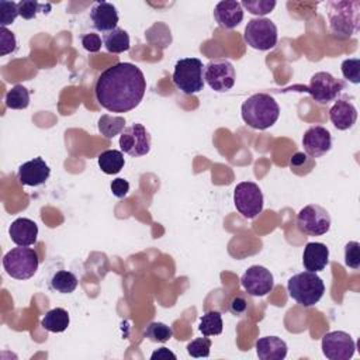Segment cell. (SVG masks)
<instances>
[{
    "instance_id": "obj_1",
    "label": "cell",
    "mask_w": 360,
    "mask_h": 360,
    "mask_svg": "<svg viewBox=\"0 0 360 360\" xmlns=\"http://www.w3.org/2000/svg\"><path fill=\"white\" fill-rule=\"evenodd\" d=\"M146 91L143 72L134 63L120 62L107 68L97 79L94 94L111 112H127L139 105Z\"/></svg>"
},
{
    "instance_id": "obj_24",
    "label": "cell",
    "mask_w": 360,
    "mask_h": 360,
    "mask_svg": "<svg viewBox=\"0 0 360 360\" xmlns=\"http://www.w3.org/2000/svg\"><path fill=\"white\" fill-rule=\"evenodd\" d=\"M103 44L110 53H122L127 52L131 46L128 32L118 27L103 35Z\"/></svg>"
},
{
    "instance_id": "obj_39",
    "label": "cell",
    "mask_w": 360,
    "mask_h": 360,
    "mask_svg": "<svg viewBox=\"0 0 360 360\" xmlns=\"http://www.w3.org/2000/svg\"><path fill=\"white\" fill-rule=\"evenodd\" d=\"M111 191L117 198H124L129 191V183L125 179H115L111 181Z\"/></svg>"
},
{
    "instance_id": "obj_32",
    "label": "cell",
    "mask_w": 360,
    "mask_h": 360,
    "mask_svg": "<svg viewBox=\"0 0 360 360\" xmlns=\"http://www.w3.org/2000/svg\"><path fill=\"white\" fill-rule=\"evenodd\" d=\"M240 4L250 14L259 15V17L271 13L273 8L276 7V1L274 0H243Z\"/></svg>"
},
{
    "instance_id": "obj_27",
    "label": "cell",
    "mask_w": 360,
    "mask_h": 360,
    "mask_svg": "<svg viewBox=\"0 0 360 360\" xmlns=\"http://www.w3.org/2000/svg\"><path fill=\"white\" fill-rule=\"evenodd\" d=\"M49 284H51V288L56 292L70 294L77 287V278L73 273L68 270H59L52 276Z\"/></svg>"
},
{
    "instance_id": "obj_18",
    "label": "cell",
    "mask_w": 360,
    "mask_h": 360,
    "mask_svg": "<svg viewBox=\"0 0 360 360\" xmlns=\"http://www.w3.org/2000/svg\"><path fill=\"white\" fill-rule=\"evenodd\" d=\"M214 18L221 28L232 30L243 20V7L239 1L225 0L219 1L214 8Z\"/></svg>"
},
{
    "instance_id": "obj_6",
    "label": "cell",
    "mask_w": 360,
    "mask_h": 360,
    "mask_svg": "<svg viewBox=\"0 0 360 360\" xmlns=\"http://www.w3.org/2000/svg\"><path fill=\"white\" fill-rule=\"evenodd\" d=\"M38 255L28 246H18L8 250L3 257L6 273L15 280L31 278L38 270Z\"/></svg>"
},
{
    "instance_id": "obj_15",
    "label": "cell",
    "mask_w": 360,
    "mask_h": 360,
    "mask_svg": "<svg viewBox=\"0 0 360 360\" xmlns=\"http://www.w3.org/2000/svg\"><path fill=\"white\" fill-rule=\"evenodd\" d=\"M302 146L308 156L321 158L332 148L330 132L322 125L309 127L302 135Z\"/></svg>"
},
{
    "instance_id": "obj_37",
    "label": "cell",
    "mask_w": 360,
    "mask_h": 360,
    "mask_svg": "<svg viewBox=\"0 0 360 360\" xmlns=\"http://www.w3.org/2000/svg\"><path fill=\"white\" fill-rule=\"evenodd\" d=\"M17 49V39L15 35L8 31L6 27L0 28V55L4 56L7 53H11Z\"/></svg>"
},
{
    "instance_id": "obj_7",
    "label": "cell",
    "mask_w": 360,
    "mask_h": 360,
    "mask_svg": "<svg viewBox=\"0 0 360 360\" xmlns=\"http://www.w3.org/2000/svg\"><path fill=\"white\" fill-rule=\"evenodd\" d=\"M278 31L276 24L264 17H256L248 21L243 32L245 42L257 51H269L276 46Z\"/></svg>"
},
{
    "instance_id": "obj_35",
    "label": "cell",
    "mask_w": 360,
    "mask_h": 360,
    "mask_svg": "<svg viewBox=\"0 0 360 360\" xmlns=\"http://www.w3.org/2000/svg\"><path fill=\"white\" fill-rule=\"evenodd\" d=\"M345 264L353 270L360 267V243L350 240L345 246Z\"/></svg>"
},
{
    "instance_id": "obj_12",
    "label": "cell",
    "mask_w": 360,
    "mask_h": 360,
    "mask_svg": "<svg viewBox=\"0 0 360 360\" xmlns=\"http://www.w3.org/2000/svg\"><path fill=\"white\" fill-rule=\"evenodd\" d=\"M235 68L226 59L211 60L204 68V82H207L208 86L218 93L231 90L235 84Z\"/></svg>"
},
{
    "instance_id": "obj_25",
    "label": "cell",
    "mask_w": 360,
    "mask_h": 360,
    "mask_svg": "<svg viewBox=\"0 0 360 360\" xmlns=\"http://www.w3.org/2000/svg\"><path fill=\"white\" fill-rule=\"evenodd\" d=\"M98 167L105 174H117L121 172V169L125 165V159L121 150L117 149H108L98 155Z\"/></svg>"
},
{
    "instance_id": "obj_13",
    "label": "cell",
    "mask_w": 360,
    "mask_h": 360,
    "mask_svg": "<svg viewBox=\"0 0 360 360\" xmlns=\"http://www.w3.org/2000/svg\"><path fill=\"white\" fill-rule=\"evenodd\" d=\"M322 353L329 360H349L356 352V343L352 336L343 330L328 332L322 338Z\"/></svg>"
},
{
    "instance_id": "obj_40",
    "label": "cell",
    "mask_w": 360,
    "mask_h": 360,
    "mask_svg": "<svg viewBox=\"0 0 360 360\" xmlns=\"http://www.w3.org/2000/svg\"><path fill=\"white\" fill-rule=\"evenodd\" d=\"M248 309V302L243 297L240 295H236L232 298V301L229 302V311L233 314V315H242L245 314Z\"/></svg>"
},
{
    "instance_id": "obj_28",
    "label": "cell",
    "mask_w": 360,
    "mask_h": 360,
    "mask_svg": "<svg viewBox=\"0 0 360 360\" xmlns=\"http://www.w3.org/2000/svg\"><path fill=\"white\" fill-rule=\"evenodd\" d=\"M4 101L11 110H24L30 104V91L22 84H15L6 93Z\"/></svg>"
},
{
    "instance_id": "obj_4",
    "label": "cell",
    "mask_w": 360,
    "mask_h": 360,
    "mask_svg": "<svg viewBox=\"0 0 360 360\" xmlns=\"http://www.w3.org/2000/svg\"><path fill=\"white\" fill-rule=\"evenodd\" d=\"M287 290L290 297L302 307H314L325 292L322 278L312 271H301L294 274L288 283Z\"/></svg>"
},
{
    "instance_id": "obj_22",
    "label": "cell",
    "mask_w": 360,
    "mask_h": 360,
    "mask_svg": "<svg viewBox=\"0 0 360 360\" xmlns=\"http://www.w3.org/2000/svg\"><path fill=\"white\" fill-rule=\"evenodd\" d=\"M255 347L260 360H283L288 350L287 343L278 336L260 338Z\"/></svg>"
},
{
    "instance_id": "obj_11",
    "label": "cell",
    "mask_w": 360,
    "mask_h": 360,
    "mask_svg": "<svg viewBox=\"0 0 360 360\" xmlns=\"http://www.w3.org/2000/svg\"><path fill=\"white\" fill-rule=\"evenodd\" d=\"M150 134L145 128V125L135 122L125 129L120 135V148L124 153L139 158L145 156L150 150Z\"/></svg>"
},
{
    "instance_id": "obj_36",
    "label": "cell",
    "mask_w": 360,
    "mask_h": 360,
    "mask_svg": "<svg viewBox=\"0 0 360 360\" xmlns=\"http://www.w3.org/2000/svg\"><path fill=\"white\" fill-rule=\"evenodd\" d=\"M0 24L1 27H7L10 24L14 22V20L17 18V15H20L18 13V4L14 1H0Z\"/></svg>"
},
{
    "instance_id": "obj_42",
    "label": "cell",
    "mask_w": 360,
    "mask_h": 360,
    "mask_svg": "<svg viewBox=\"0 0 360 360\" xmlns=\"http://www.w3.org/2000/svg\"><path fill=\"white\" fill-rule=\"evenodd\" d=\"M305 162H307V155L302 153V152H297V153L291 158L290 165H291V167H297V166H301V165L305 163Z\"/></svg>"
},
{
    "instance_id": "obj_23",
    "label": "cell",
    "mask_w": 360,
    "mask_h": 360,
    "mask_svg": "<svg viewBox=\"0 0 360 360\" xmlns=\"http://www.w3.org/2000/svg\"><path fill=\"white\" fill-rule=\"evenodd\" d=\"M70 318L66 309L63 308H53L51 311H48L44 318L41 319V325L44 329H46L48 332L52 333H60L65 332L69 326Z\"/></svg>"
},
{
    "instance_id": "obj_31",
    "label": "cell",
    "mask_w": 360,
    "mask_h": 360,
    "mask_svg": "<svg viewBox=\"0 0 360 360\" xmlns=\"http://www.w3.org/2000/svg\"><path fill=\"white\" fill-rule=\"evenodd\" d=\"M145 336L150 340V342H158V343H165L167 340L172 339L173 336V330L170 326H167L163 322H152L146 326L145 330Z\"/></svg>"
},
{
    "instance_id": "obj_41",
    "label": "cell",
    "mask_w": 360,
    "mask_h": 360,
    "mask_svg": "<svg viewBox=\"0 0 360 360\" xmlns=\"http://www.w3.org/2000/svg\"><path fill=\"white\" fill-rule=\"evenodd\" d=\"M150 359L152 360H160V359H173L176 360V354L173 352H170L167 347H160L158 350H155L152 354H150Z\"/></svg>"
},
{
    "instance_id": "obj_29",
    "label": "cell",
    "mask_w": 360,
    "mask_h": 360,
    "mask_svg": "<svg viewBox=\"0 0 360 360\" xmlns=\"http://www.w3.org/2000/svg\"><path fill=\"white\" fill-rule=\"evenodd\" d=\"M222 316L218 311L205 312L201 319L198 329L204 336H215L222 332Z\"/></svg>"
},
{
    "instance_id": "obj_21",
    "label": "cell",
    "mask_w": 360,
    "mask_h": 360,
    "mask_svg": "<svg viewBox=\"0 0 360 360\" xmlns=\"http://www.w3.org/2000/svg\"><path fill=\"white\" fill-rule=\"evenodd\" d=\"M329 263V249L325 243L309 242L304 248L302 266L305 270L316 273L326 267Z\"/></svg>"
},
{
    "instance_id": "obj_16",
    "label": "cell",
    "mask_w": 360,
    "mask_h": 360,
    "mask_svg": "<svg viewBox=\"0 0 360 360\" xmlns=\"http://www.w3.org/2000/svg\"><path fill=\"white\" fill-rule=\"evenodd\" d=\"M51 176V169L42 158H34L24 162L17 172V179L22 186L37 187L44 184Z\"/></svg>"
},
{
    "instance_id": "obj_26",
    "label": "cell",
    "mask_w": 360,
    "mask_h": 360,
    "mask_svg": "<svg viewBox=\"0 0 360 360\" xmlns=\"http://www.w3.org/2000/svg\"><path fill=\"white\" fill-rule=\"evenodd\" d=\"M125 118L121 115H110V114H104L100 117L98 120V131L100 134L107 138V139H112L115 135L121 134L125 129Z\"/></svg>"
},
{
    "instance_id": "obj_33",
    "label": "cell",
    "mask_w": 360,
    "mask_h": 360,
    "mask_svg": "<svg viewBox=\"0 0 360 360\" xmlns=\"http://www.w3.org/2000/svg\"><path fill=\"white\" fill-rule=\"evenodd\" d=\"M340 69L346 80H349L353 84L360 83V59L359 58L345 59L340 65Z\"/></svg>"
},
{
    "instance_id": "obj_8",
    "label": "cell",
    "mask_w": 360,
    "mask_h": 360,
    "mask_svg": "<svg viewBox=\"0 0 360 360\" xmlns=\"http://www.w3.org/2000/svg\"><path fill=\"white\" fill-rule=\"evenodd\" d=\"M233 204L243 218L253 219L263 211V193L256 183L242 181L233 190Z\"/></svg>"
},
{
    "instance_id": "obj_17",
    "label": "cell",
    "mask_w": 360,
    "mask_h": 360,
    "mask_svg": "<svg viewBox=\"0 0 360 360\" xmlns=\"http://www.w3.org/2000/svg\"><path fill=\"white\" fill-rule=\"evenodd\" d=\"M91 25L100 32H110L117 28L118 11L112 3L96 1L90 8Z\"/></svg>"
},
{
    "instance_id": "obj_10",
    "label": "cell",
    "mask_w": 360,
    "mask_h": 360,
    "mask_svg": "<svg viewBox=\"0 0 360 360\" xmlns=\"http://www.w3.org/2000/svg\"><path fill=\"white\" fill-rule=\"evenodd\" d=\"M345 89V83L336 79L329 72H318L312 75L307 91L319 104H328L338 98V96Z\"/></svg>"
},
{
    "instance_id": "obj_19",
    "label": "cell",
    "mask_w": 360,
    "mask_h": 360,
    "mask_svg": "<svg viewBox=\"0 0 360 360\" xmlns=\"http://www.w3.org/2000/svg\"><path fill=\"white\" fill-rule=\"evenodd\" d=\"M329 120L339 131H346L356 124L357 110L353 103L347 100H338L329 110Z\"/></svg>"
},
{
    "instance_id": "obj_34",
    "label": "cell",
    "mask_w": 360,
    "mask_h": 360,
    "mask_svg": "<svg viewBox=\"0 0 360 360\" xmlns=\"http://www.w3.org/2000/svg\"><path fill=\"white\" fill-rule=\"evenodd\" d=\"M211 339L205 338H197L194 340H191L187 345V353L191 357H208L210 356V349H211Z\"/></svg>"
},
{
    "instance_id": "obj_14",
    "label": "cell",
    "mask_w": 360,
    "mask_h": 360,
    "mask_svg": "<svg viewBox=\"0 0 360 360\" xmlns=\"http://www.w3.org/2000/svg\"><path fill=\"white\" fill-rule=\"evenodd\" d=\"M240 283L249 295L264 297L273 290L274 277L266 267L255 264L243 273Z\"/></svg>"
},
{
    "instance_id": "obj_2",
    "label": "cell",
    "mask_w": 360,
    "mask_h": 360,
    "mask_svg": "<svg viewBox=\"0 0 360 360\" xmlns=\"http://www.w3.org/2000/svg\"><path fill=\"white\" fill-rule=\"evenodd\" d=\"M328 24L330 32L339 39H349L360 28V1L333 0L326 4Z\"/></svg>"
},
{
    "instance_id": "obj_9",
    "label": "cell",
    "mask_w": 360,
    "mask_h": 360,
    "mask_svg": "<svg viewBox=\"0 0 360 360\" xmlns=\"http://www.w3.org/2000/svg\"><path fill=\"white\" fill-rule=\"evenodd\" d=\"M297 226L305 235L321 236L330 228V215L323 207L318 204H308L298 212Z\"/></svg>"
},
{
    "instance_id": "obj_20",
    "label": "cell",
    "mask_w": 360,
    "mask_h": 360,
    "mask_svg": "<svg viewBox=\"0 0 360 360\" xmlns=\"http://www.w3.org/2000/svg\"><path fill=\"white\" fill-rule=\"evenodd\" d=\"M8 235L17 246H31L38 239V226L30 218H17L11 222Z\"/></svg>"
},
{
    "instance_id": "obj_3",
    "label": "cell",
    "mask_w": 360,
    "mask_h": 360,
    "mask_svg": "<svg viewBox=\"0 0 360 360\" xmlns=\"http://www.w3.org/2000/svg\"><path fill=\"white\" fill-rule=\"evenodd\" d=\"M240 111L245 124L259 131L273 127L280 115L277 101L267 93H256L246 98Z\"/></svg>"
},
{
    "instance_id": "obj_38",
    "label": "cell",
    "mask_w": 360,
    "mask_h": 360,
    "mask_svg": "<svg viewBox=\"0 0 360 360\" xmlns=\"http://www.w3.org/2000/svg\"><path fill=\"white\" fill-rule=\"evenodd\" d=\"M82 45L89 52H98L101 49V38L98 34L89 32L82 37Z\"/></svg>"
},
{
    "instance_id": "obj_30",
    "label": "cell",
    "mask_w": 360,
    "mask_h": 360,
    "mask_svg": "<svg viewBox=\"0 0 360 360\" xmlns=\"http://www.w3.org/2000/svg\"><path fill=\"white\" fill-rule=\"evenodd\" d=\"M18 4V13L20 17H22L24 20H32L37 17L38 13H44L48 14L51 11V4H42L38 1H31V0H21L17 3Z\"/></svg>"
},
{
    "instance_id": "obj_5",
    "label": "cell",
    "mask_w": 360,
    "mask_h": 360,
    "mask_svg": "<svg viewBox=\"0 0 360 360\" xmlns=\"http://www.w3.org/2000/svg\"><path fill=\"white\" fill-rule=\"evenodd\" d=\"M204 65L198 58L179 59L173 70V83L184 94L200 93L204 87Z\"/></svg>"
}]
</instances>
